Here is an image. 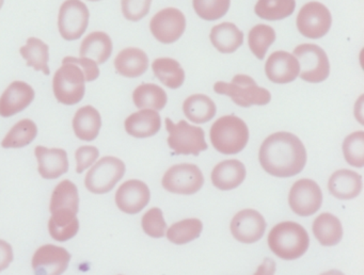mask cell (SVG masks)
Listing matches in <instances>:
<instances>
[{
    "label": "cell",
    "mask_w": 364,
    "mask_h": 275,
    "mask_svg": "<svg viewBox=\"0 0 364 275\" xmlns=\"http://www.w3.org/2000/svg\"><path fill=\"white\" fill-rule=\"evenodd\" d=\"M295 8V0H259L255 12L265 21H281L291 16Z\"/></svg>",
    "instance_id": "e575fe53"
},
{
    "label": "cell",
    "mask_w": 364,
    "mask_h": 275,
    "mask_svg": "<svg viewBox=\"0 0 364 275\" xmlns=\"http://www.w3.org/2000/svg\"><path fill=\"white\" fill-rule=\"evenodd\" d=\"M14 260V249L7 241L0 239V272L6 270Z\"/></svg>",
    "instance_id": "ee69618b"
},
{
    "label": "cell",
    "mask_w": 364,
    "mask_h": 275,
    "mask_svg": "<svg viewBox=\"0 0 364 275\" xmlns=\"http://www.w3.org/2000/svg\"><path fill=\"white\" fill-rule=\"evenodd\" d=\"M65 63H74L80 66V70L84 72L87 82H91V81H95V79L99 78V65H97V62L89 59V58L65 57L63 60V64Z\"/></svg>",
    "instance_id": "7bdbcfd3"
},
{
    "label": "cell",
    "mask_w": 364,
    "mask_h": 275,
    "mask_svg": "<svg viewBox=\"0 0 364 275\" xmlns=\"http://www.w3.org/2000/svg\"><path fill=\"white\" fill-rule=\"evenodd\" d=\"M313 234L323 247L338 244L343 237V227L340 220L331 213H321L313 222Z\"/></svg>",
    "instance_id": "83f0119b"
},
{
    "label": "cell",
    "mask_w": 364,
    "mask_h": 275,
    "mask_svg": "<svg viewBox=\"0 0 364 275\" xmlns=\"http://www.w3.org/2000/svg\"><path fill=\"white\" fill-rule=\"evenodd\" d=\"M186 29V18L182 11L166 8L159 11L150 21L153 36L164 44H171L180 40Z\"/></svg>",
    "instance_id": "4fadbf2b"
},
{
    "label": "cell",
    "mask_w": 364,
    "mask_h": 275,
    "mask_svg": "<svg viewBox=\"0 0 364 275\" xmlns=\"http://www.w3.org/2000/svg\"><path fill=\"white\" fill-rule=\"evenodd\" d=\"M38 136V127L33 119H24L16 123L1 142L4 149H22L33 142Z\"/></svg>",
    "instance_id": "836d02e7"
},
{
    "label": "cell",
    "mask_w": 364,
    "mask_h": 275,
    "mask_svg": "<svg viewBox=\"0 0 364 275\" xmlns=\"http://www.w3.org/2000/svg\"><path fill=\"white\" fill-rule=\"evenodd\" d=\"M102 117L93 106H84L76 111L73 119V129L80 140L91 142L99 136Z\"/></svg>",
    "instance_id": "cb8c5ba5"
},
{
    "label": "cell",
    "mask_w": 364,
    "mask_h": 275,
    "mask_svg": "<svg viewBox=\"0 0 364 275\" xmlns=\"http://www.w3.org/2000/svg\"><path fill=\"white\" fill-rule=\"evenodd\" d=\"M48 222V230L50 236L58 242H65L74 238L80 230V221L77 213L69 209H59L53 211Z\"/></svg>",
    "instance_id": "d4e9b609"
},
{
    "label": "cell",
    "mask_w": 364,
    "mask_h": 275,
    "mask_svg": "<svg viewBox=\"0 0 364 275\" xmlns=\"http://www.w3.org/2000/svg\"><path fill=\"white\" fill-rule=\"evenodd\" d=\"M71 254L65 247L46 244L33 254V269L35 275H61L67 271Z\"/></svg>",
    "instance_id": "5bb4252c"
},
{
    "label": "cell",
    "mask_w": 364,
    "mask_h": 275,
    "mask_svg": "<svg viewBox=\"0 0 364 275\" xmlns=\"http://www.w3.org/2000/svg\"><path fill=\"white\" fill-rule=\"evenodd\" d=\"M231 0H193L198 16L204 21H217L227 14Z\"/></svg>",
    "instance_id": "f35d334b"
},
{
    "label": "cell",
    "mask_w": 364,
    "mask_h": 275,
    "mask_svg": "<svg viewBox=\"0 0 364 275\" xmlns=\"http://www.w3.org/2000/svg\"><path fill=\"white\" fill-rule=\"evenodd\" d=\"M53 91L60 104L73 106L82 102L86 93V79L80 66L63 64L53 78Z\"/></svg>",
    "instance_id": "5b68a950"
},
{
    "label": "cell",
    "mask_w": 364,
    "mask_h": 275,
    "mask_svg": "<svg viewBox=\"0 0 364 275\" xmlns=\"http://www.w3.org/2000/svg\"><path fill=\"white\" fill-rule=\"evenodd\" d=\"M142 228L152 238H163L167 230V224L164 219L163 211L159 208H151L144 213L141 220Z\"/></svg>",
    "instance_id": "ab89813d"
},
{
    "label": "cell",
    "mask_w": 364,
    "mask_h": 275,
    "mask_svg": "<svg viewBox=\"0 0 364 275\" xmlns=\"http://www.w3.org/2000/svg\"><path fill=\"white\" fill-rule=\"evenodd\" d=\"M99 149L92 145H86V146H80L76 151V172L78 174H82L85 170L90 168L91 166L95 163L97 158H99Z\"/></svg>",
    "instance_id": "b9f144b4"
},
{
    "label": "cell",
    "mask_w": 364,
    "mask_h": 275,
    "mask_svg": "<svg viewBox=\"0 0 364 275\" xmlns=\"http://www.w3.org/2000/svg\"><path fill=\"white\" fill-rule=\"evenodd\" d=\"M125 130L134 138L144 139L155 136L161 127V115L155 110L142 109L125 119Z\"/></svg>",
    "instance_id": "ffe728a7"
},
{
    "label": "cell",
    "mask_w": 364,
    "mask_h": 275,
    "mask_svg": "<svg viewBox=\"0 0 364 275\" xmlns=\"http://www.w3.org/2000/svg\"><path fill=\"white\" fill-rule=\"evenodd\" d=\"M133 100L138 109L163 110L167 104L165 90L154 83H142L133 92Z\"/></svg>",
    "instance_id": "1f68e13d"
},
{
    "label": "cell",
    "mask_w": 364,
    "mask_h": 275,
    "mask_svg": "<svg viewBox=\"0 0 364 275\" xmlns=\"http://www.w3.org/2000/svg\"><path fill=\"white\" fill-rule=\"evenodd\" d=\"M294 57L297 59L301 72L302 80L311 83H319L329 77L330 64L327 53L318 45L301 44L294 49Z\"/></svg>",
    "instance_id": "ba28073f"
},
{
    "label": "cell",
    "mask_w": 364,
    "mask_h": 275,
    "mask_svg": "<svg viewBox=\"0 0 364 275\" xmlns=\"http://www.w3.org/2000/svg\"><path fill=\"white\" fill-rule=\"evenodd\" d=\"M323 193L321 188L311 179L296 181L289 191V204L299 217H310L321 208Z\"/></svg>",
    "instance_id": "7c38bea8"
},
{
    "label": "cell",
    "mask_w": 364,
    "mask_h": 275,
    "mask_svg": "<svg viewBox=\"0 0 364 275\" xmlns=\"http://www.w3.org/2000/svg\"><path fill=\"white\" fill-rule=\"evenodd\" d=\"M88 6L80 0H65L58 15V29L65 41L82 38L89 25Z\"/></svg>",
    "instance_id": "9c48e42d"
},
{
    "label": "cell",
    "mask_w": 364,
    "mask_h": 275,
    "mask_svg": "<svg viewBox=\"0 0 364 275\" xmlns=\"http://www.w3.org/2000/svg\"><path fill=\"white\" fill-rule=\"evenodd\" d=\"M214 91L221 95H227L242 108L251 106H265L272 99L270 92L261 87L248 75H236L231 82L218 81L215 83Z\"/></svg>",
    "instance_id": "277c9868"
},
{
    "label": "cell",
    "mask_w": 364,
    "mask_h": 275,
    "mask_svg": "<svg viewBox=\"0 0 364 275\" xmlns=\"http://www.w3.org/2000/svg\"><path fill=\"white\" fill-rule=\"evenodd\" d=\"M161 183L171 193L191 195L201 189L204 177L201 170L195 164H176L166 172Z\"/></svg>",
    "instance_id": "30bf717a"
},
{
    "label": "cell",
    "mask_w": 364,
    "mask_h": 275,
    "mask_svg": "<svg viewBox=\"0 0 364 275\" xmlns=\"http://www.w3.org/2000/svg\"><path fill=\"white\" fill-rule=\"evenodd\" d=\"M246 178V168L236 159L225 160L215 166L212 172L213 185L223 191L235 189Z\"/></svg>",
    "instance_id": "44dd1931"
},
{
    "label": "cell",
    "mask_w": 364,
    "mask_h": 275,
    "mask_svg": "<svg viewBox=\"0 0 364 275\" xmlns=\"http://www.w3.org/2000/svg\"><path fill=\"white\" fill-rule=\"evenodd\" d=\"M296 23L302 36L317 40L329 32L332 23L331 13L321 2H308L298 13Z\"/></svg>",
    "instance_id": "8fae6325"
},
{
    "label": "cell",
    "mask_w": 364,
    "mask_h": 275,
    "mask_svg": "<svg viewBox=\"0 0 364 275\" xmlns=\"http://www.w3.org/2000/svg\"><path fill=\"white\" fill-rule=\"evenodd\" d=\"M299 72L297 59L287 51H274L266 61V76L278 85L293 82L299 76Z\"/></svg>",
    "instance_id": "ac0fdd59"
},
{
    "label": "cell",
    "mask_w": 364,
    "mask_h": 275,
    "mask_svg": "<svg viewBox=\"0 0 364 275\" xmlns=\"http://www.w3.org/2000/svg\"><path fill=\"white\" fill-rule=\"evenodd\" d=\"M166 128L169 132L168 144L176 155L198 156L208 149L205 134L202 128L191 125L186 121L176 124L168 117Z\"/></svg>",
    "instance_id": "8992f818"
},
{
    "label": "cell",
    "mask_w": 364,
    "mask_h": 275,
    "mask_svg": "<svg viewBox=\"0 0 364 275\" xmlns=\"http://www.w3.org/2000/svg\"><path fill=\"white\" fill-rule=\"evenodd\" d=\"M202 230L203 225L199 219H186L171 225L166 236L174 244H185L199 238Z\"/></svg>",
    "instance_id": "d590c367"
},
{
    "label": "cell",
    "mask_w": 364,
    "mask_h": 275,
    "mask_svg": "<svg viewBox=\"0 0 364 275\" xmlns=\"http://www.w3.org/2000/svg\"><path fill=\"white\" fill-rule=\"evenodd\" d=\"M152 0H121L122 13L127 21H138L150 12Z\"/></svg>",
    "instance_id": "60d3db41"
},
{
    "label": "cell",
    "mask_w": 364,
    "mask_h": 275,
    "mask_svg": "<svg viewBox=\"0 0 364 275\" xmlns=\"http://www.w3.org/2000/svg\"><path fill=\"white\" fill-rule=\"evenodd\" d=\"M59 209H69L73 212L78 213V209H80L78 189L75 183H72L69 179L61 181L53 191L50 205V212Z\"/></svg>",
    "instance_id": "d6a6232c"
},
{
    "label": "cell",
    "mask_w": 364,
    "mask_h": 275,
    "mask_svg": "<svg viewBox=\"0 0 364 275\" xmlns=\"http://www.w3.org/2000/svg\"><path fill=\"white\" fill-rule=\"evenodd\" d=\"M112 38L103 31L91 32L80 45V58H89L99 64H104L112 53Z\"/></svg>",
    "instance_id": "484cf974"
},
{
    "label": "cell",
    "mask_w": 364,
    "mask_h": 275,
    "mask_svg": "<svg viewBox=\"0 0 364 275\" xmlns=\"http://www.w3.org/2000/svg\"><path fill=\"white\" fill-rule=\"evenodd\" d=\"M310 238L308 232L296 222L277 224L268 234V245L281 259L294 260L308 251Z\"/></svg>",
    "instance_id": "7a4b0ae2"
},
{
    "label": "cell",
    "mask_w": 364,
    "mask_h": 275,
    "mask_svg": "<svg viewBox=\"0 0 364 275\" xmlns=\"http://www.w3.org/2000/svg\"><path fill=\"white\" fill-rule=\"evenodd\" d=\"M4 1H5V0H0V9L3 8Z\"/></svg>",
    "instance_id": "7dc6e473"
},
{
    "label": "cell",
    "mask_w": 364,
    "mask_h": 275,
    "mask_svg": "<svg viewBox=\"0 0 364 275\" xmlns=\"http://www.w3.org/2000/svg\"><path fill=\"white\" fill-rule=\"evenodd\" d=\"M266 222L259 211L245 209L236 213L231 222V232L236 240L242 243H253L263 237Z\"/></svg>",
    "instance_id": "2e32d148"
},
{
    "label": "cell",
    "mask_w": 364,
    "mask_h": 275,
    "mask_svg": "<svg viewBox=\"0 0 364 275\" xmlns=\"http://www.w3.org/2000/svg\"><path fill=\"white\" fill-rule=\"evenodd\" d=\"M210 138L213 146L219 153L235 155L240 153L248 143V126L236 115H225L213 124Z\"/></svg>",
    "instance_id": "3957f363"
},
{
    "label": "cell",
    "mask_w": 364,
    "mask_h": 275,
    "mask_svg": "<svg viewBox=\"0 0 364 275\" xmlns=\"http://www.w3.org/2000/svg\"><path fill=\"white\" fill-rule=\"evenodd\" d=\"M328 189L338 200H351L362 190V177L350 170H338L330 177Z\"/></svg>",
    "instance_id": "603a6c76"
},
{
    "label": "cell",
    "mask_w": 364,
    "mask_h": 275,
    "mask_svg": "<svg viewBox=\"0 0 364 275\" xmlns=\"http://www.w3.org/2000/svg\"><path fill=\"white\" fill-rule=\"evenodd\" d=\"M183 111L189 121L196 124L210 122L216 115V104L204 94H195L186 98L183 104Z\"/></svg>",
    "instance_id": "f1b7e54d"
},
{
    "label": "cell",
    "mask_w": 364,
    "mask_h": 275,
    "mask_svg": "<svg viewBox=\"0 0 364 275\" xmlns=\"http://www.w3.org/2000/svg\"><path fill=\"white\" fill-rule=\"evenodd\" d=\"M20 53L27 61V66H31L37 72H42L44 75H50V70L48 66L50 60V47L48 44L38 38H29L26 45L21 47Z\"/></svg>",
    "instance_id": "f546056e"
},
{
    "label": "cell",
    "mask_w": 364,
    "mask_h": 275,
    "mask_svg": "<svg viewBox=\"0 0 364 275\" xmlns=\"http://www.w3.org/2000/svg\"><path fill=\"white\" fill-rule=\"evenodd\" d=\"M124 174V162L119 158L106 156L93 164L87 173L85 185L91 193H108L116 187Z\"/></svg>",
    "instance_id": "52a82bcc"
},
{
    "label": "cell",
    "mask_w": 364,
    "mask_h": 275,
    "mask_svg": "<svg viewBox=\"0 0 364 275\" xmlns=\"http://www.w3.org/2000/svg\"><path fill=\"white\" fill-rule=\"evenodd\" d=\"M151 192L144 181L131 179L119 187L116 193L118 208L127 215H137L150 202Z\"/></svg>",
    "instance_id": "9a60e30c"
},
{
    "label": "cell",
    "mask_w": 364,
    "mask_h": 275,
    "mask_svg": "<svg viewBox=\"0 0 364 275\" xmlns=\"http://www.w3.org/2000/svg\"><path fill=\"white\" fill-rule=\"evenodd\" d=\"M89 1H100V0H89Z\"/></svg>",
    "instance_id": "c3c4849f"
},
{
    "label": "cell",
    "mask_w": 364,
    "mask_h": 275,
    "mask_svg": "<svg viewBox=\"0 0 364 275\" xmlns=\"http://www.w3.org/2000/svg\"><path fill=\"white\" fill-rule=\"evenodd\" d=\"M259 163L265 172L272 176H295L306 163V151L304 143L291 132L280 131L270 134L259 149Z\"/></svg>",
    "instance_id": "6da1fadb"
},
{
    "label": "cell",
    "mask_w": 364,
    "mask_h": 275,
    "mask_svg": "<svg viewBox=\"0 0 364 275\" xmlns=\"http://www.w3.org/2000/svg\"><path fill=\"white\" fill-rule=\"evenodd\" d=\"M274 272H276V262L270 258H265L253 275H274Z\"/></svg>",
    "instance_id": "f6af8a7d"
},
{
    "label": "cell",
    "mask_w": 364,
    "mask_h": 275,
    "mask_svg": "<svg viewBox=\"0 0 364 275\" xmlns=\"http://www.w3.org/2000/svg\"><path fill=\"white\" fill-rule=\"evenodd\" d=\"M210 38L217 50L223 53H232L242 46L244 33L234 23H221L212 28Z\"/></svg>",
    "instance_id": "4316f807"
},
{
    "label": "cell",
    "mask_w": 364,
    "mask_h": 275,
    "mask_svg": "<svg viewBox=\"0 0 364 275\" xmlns=\"http://www.w3.org/2000/svg\"><path fill=\"white\" fill-rule=\"evenodd\" d=\"M36 97V92L25 81L16 80L0 96V117H10L22 112Z\"/></svg>",
    "instance_id": "e0dca14e"
},
{
    "label": "cell",
    "mask_w": 364,
    "mask_h": 275,
    "mask_svg": "<svg viewBox=\"0 0 364 275\" xmlns=\"http://www.w3.org/2000/svg\"><path fill=\"white\" fill-rule=\"evenodd\" d=\"M156 78L169 89H178L185 81V72L181 64L171 58H159L152 63Z\"/></svg>",
    "instance_id": "4dcf8cb0"
},
{
    "label": "cell",
    "mask_w": 364,
    "mask_h": 275,
    "mask_svg": "<svg viewBox=\"0 0 364 275\" xmlns=\"http://www.w3.org/2000/svg\"><path fill=\"white\" fill-rule=\"evenodd\" d=\"M36 157L39 163L40 175L44 179H57L69 171L68 153L63 149H48L39 146L35 149Z\"/></svg>",
    "instance_id": "d6986e66"
},
{
    "label": "cell",
    "mask_w": 364,
    "mask_h": 275,
    "mask_svg": "<svg viewBox=\"0 0 364 275\" xmlns=\"http://www.w3.org/2000/svg\"><path fill=\"white\" fill-rule=\"evenodd\" d=\"M114 68L121 76L137 78L149 68V58L142 49L129 47L123 49L114 59Z\"/></svg>",
    "instance_id": "7402d4cb"
},
{
    "label": "cell",
    "mask_w": 364,
    "mask_h": 275,
    "mask_svg": "<svg viewBox=\"0 0 364 275\" xmlns=\"http://www.w3.org/2000/svg\"><path fill=\"white\" fill-rule=\"evenodd\" d=\"M276 41V32L270 26L257 25L250 30L248 36L249 47L257 59L265 58L268 48Z\"/></svg>",
    "instance_id": "8d00e7d4"
},
{
    "label": "cell",
    "mask_w": 364,
    "mask_h": 275,
    "mask_svg": "<svg viewBox=\"0 0 364 275\" xmlns=\"http://www.w3.org/2000/svg\"><path fill=\"white\" fill-rule=\"evenodd\" d=\"M343 153L347 163L355 168L364 166V132H353L349 134L343 143Z\"/></svg>",
    "instance_id": "74e56055"
},
{
    "label": "cell",
    "mask_w": 364,
    "mask_h": 275,
    "mask_svg": "<svg viewBox=\"0 0 364 275\" xmlns=\"http://www.w3.org/2000/svg\"><path fill=\"white\" fill-rule=\"evenodd\" d=\"M321 275H344L341 271L338 270H330L327 272L323 273Z\"/></svg>",
    "instance_id": "bcb514c9"
}]
</instances>
